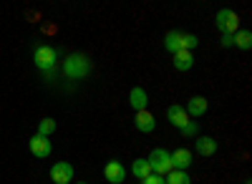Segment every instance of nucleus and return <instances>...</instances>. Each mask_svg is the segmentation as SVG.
Segmentation results:
<instances>
[{
    "label": "nucleus",
    "mask_w": 252,
    "mask_h": 184,
    "mask_svg": "<svg viewBox=\"0 0 252 184\" xmlns=\"http://www.w3.org/2000/svg\"><path fill=\"white\" fill-rule=\"evenodd\" d=\"M63 73H66L71 81L76 78H86L91 73V58L83 56V53H73L66 58V63H63Z\"/></svg>",
    "instance_id": "obj_1"
},
{
    "label": "nucleus",
    "mask_w": 252,
    "mask_h": 184,
    "mask_svg": "<svg viewBox=\"0 0 252 184\" xmlns=\"http://www.w3.org/2000/svg\"><path fill=\"white\" fill-rule=\"evenodd\" d=\"M149 167H152V174H159V177H166L172 172V154L166 149H154L149 154Z\"/></svg>",
    "instance_id": "obj_2"
},
{
    "label": "nucleus",
    "mask_w": 252,
    "mask_h": 184,
    "mask_svg": "<svg viewBox=\"0 0 252 184\" xmlns=\"http://www.w3.org/2000/svg\"><path fill=\"white\" fill-rule=\"evenodd\" d=\"M33 61H35V68H40L43 73H53L56 71V48L38 46L33 51Z\"/></svg>",
    "instance_id": "obj_3"
},
{
    "label": "nucleus",
    "mask_w": 252,
    "mask_h": 184,
    "mask_svg": "<svg viewBox=\"0 0 252 184\" xmlns=\"http://www.w3.org/2000/svg\"><path fill=\"white\" fill-rule=\"evenodd\" d=\"M217 28L222 31V33H237L240 31V15L235 13V10H229V8H222L220 13H217Z\"/></svg>",
    "instance_id": "obj_4"
},
{
    "label": "nucleus",
    "mask_w": 252,
    "mask_h": 184,
    "mask_svg": "<svg viewBox=\"0 0 252 184\" xmlns=\"http://www.w3.org/2000/svg\"><path fill=\"white\" fill-rule=\"evenodd\" d=\"M73 164L71 161H56V164L51 167V179H53V184H68V182H73Z\"/></svg>",
    "instance_id": "obj_5"
},
{
    "label": "nucleus",
    "mask_w": 252,
    "mask_h": 184,
    "mask_svg": "<svg viewBox=\"0 0 252 184\" xmlns=\"http://www.w3.org/2000/svg\"><path fill=\"white\" fill-rule=\"evenodd\" d=\"M28 147H31V152H33L38 159H46L48 154H53V144H51V139H48V136H40V134L31 136Z\"/></svg>",
    "instance_id": "obj_6"
},
{
    "label": "nucleus",
    "mask_w": 252,
    "mask_h": 184,
    "mask_svg": "<svg viewBox=\"0 0 252 184\" xmlns=\"http://www.w3.org/2000/svg\"><path fill=\"white\" fill-rule=\"evenodd\" d=\"M134 124H136V129H139L141 134H152V131L157 129V119H154V114H149V111H136V114H134Z\"/></svg>",
    "instance_id": "obj_7"
},
{
    "label": "nucleus",
    "mask_w": 252,
    "mask_h": 184,
    "mask_svg": "<svg viewBox=\"0 0 252 184\" xmlns=\"http://www.w3.org/2000/svg\"><path fill=\"white\" fill-rule=\"evenodd\" d=\"M207 98H202V96H192L187 101V106H184V111H187V116L189 119H199V116H204L207 114Z\"/></svg>",
    "instance_id": "obj_8"
},
{
    "label": "nucleus",
    "mask_w": 252,
    "mask_h": 184,
    "mask_svg": "<svg viewBox=\"0 0 252 184\" xmlns=\"http://www.w3.org/2000/svg\"><path fill=\"white\" fill-rule=\"evenodd\" d=\"M164 48L169 51L172 56L184 51V31H169L164 35Z\"/></svg>",
    "instance_id": "obj_9"
},
{
    "label": "nucleus",
    "mask_w": 252,
    "mask_h": 184,
    "mask_svg": "<svg viewBox=\"0 0 252 184\" xmlns=\"http://www.w3.org/2000/svg\"><path fill=\"white\" fill-rule=\"evenodd\" d=\"M166 121H169L172 126H177V129H182L184 124H189V119L187 116V111H184V106H179V104H174V106H169L166 109Z\"/></svg>",
    "instance_id": "obj_10"
},
{
    "label": "nucleus",
    "mask_w": 252,
    "mask_h": 184,
    "mask_svg": "<svg viewBox=\"0 0 252 184\" xmlns=\"http://www.w3.org/2000/svg\"><path fill=\"white\" fill-rule=\"evenodd\" d=\"M103 177H106L111 184H121L126 179V169L121 161H109L106 167H103Z\"/></svg>",
    "instance_id": "obj_11"
},
{
    "label": "nucleus",
    "mask_w": 252,
    "mask_h": 184,
    "mask_svg": "<svg viewBox=\"0 0 252 184\" xmlns=\"http://www.w3.org/2000/svg\"><path fill=\"white\" fill-rule=\"evenodd\" d=\"M172 154V169H179V172H187L189 164H192V152L189 149H177V152H169Z\"/></svg>",
    "instance_id": "obj_12"
},
{
    "label": "nucleus",
    "mask_w": 252,
    "mask_h": 184,
    "mask_svg": "<svg viewBox=\"0 0 252 184\" xmlns=\"http://www.w3.org/2000/svg\"><path fill=\"white\" fill-rule=\"evenodd\" d=\"M129 104H131V109L134 111H146V104H149V96H146V91L144 89H131V93H129Z\"/></svg>",
    "instance_id": "obj_13"
},
{
    "label": "nucleus",
    "mask_w": 252,
    "mask_h": 184,
    "mask_svg": "<svg viewBox=\"0 0 252 184\" xmlns=\"http://www.w3.org/2000/svg\"><path fill=\"white\" fill-rule=\"evenodd\" d=\"M197 154L202 156H215L217 154V141L212 136H197Z\"/></svg>",
    "instance_id": "obj_14"
},
{
    "label": "nucleus",
    "mask_w": 252,
    "mask_h": 184,
    "mask_svg": "<svg viewBox=\"0 0 252 184\" xmlns=\"http://www.w3.org/2000/svg\"><path fill=\"white\" fill-rule=\"evenodd\" d=\"M172 61H174V68L177 71H189L194 66V53H189V51H179V53H174L172 56Z\"/></svg>",
    "instance_id": "obj_15"
},
{
    "label": "nucleus",
    "mask_w": 252,
    "mask_h": 184,
    "mask_svg": "<svg viewBox=\"0 0 252 184\" xmlns=\"http://www.w3.org/2000/svg\"><path fill=\"white\" fill-rule=\"evenodd\" d=\"M232 46H237L240 51H250L252 48V33L247 28H240L237 33H232Z\"/></svg>",
    "instance_id": "obj_16"
},
{
    "label": "nucleus",
    "mask_w": 252,
    "mask_h": 184,
    "mask_svg": "<svg viewBox=\"0 0 252 184\" xmlns=\"http://www.w3.org/2000/svg\"><path fill=\"white\" fill-rule=\"evenodd\" d=\"M131 172H134V177H136V179H141V182H144L146 177L152 174V167H149V161H146V159H134Z\"/></svg>",
    "instance_id": "obj_17"
},
{
    "label": "nucleus",
    "mask_w": 252,
    "mask_h": 184,
    "mask_svg": "<svg viewBox=\"0 0 252 184\" xmlns=\"http://www.w3.org/2000/svg\"><path fill=\"white\" fill-rule=\"evenodd\" d=\"M164 182H166V184H192L189 174H187V172H179V169H172L169 174L164 177Z\"/></svg>",
    "instance_id": "obj_18"
},
{
    "label": "nucleus",
    "mask_w": 252,
    "mask_h": 184,
    "mask_svg": "<svg viewBox=\"0 0 252 184\" xmlns=\"http://www.w3.org/2000/svg\"><path fill=\"white\" fill-rule=\"evenodd\" d=\"M53 131H56V121H53V119H43V121L38 124V134H40V136H51Z\"/></svg>",
    "instance_id": "obj_19"
},
{
    "label": "nucleus",
    "mask_w": 252,
    "mask_h": 184,
    "mask_svg": "<svg viewBox=\"0 0 252 184\" xmlns=\"http://www.w3.org/2000/svg\"><path fill=\"white\" fill-rule=\"evenodd\" d=\"M179 131H182V136H187V139H194V136L199 134V124H197V121H189V124H184Z\"/></svg>",
    "instance_id": "obj_20"
},
{
    "label": "nucleus",
    "mask_w": 252,
    "mask_h": 184,
    "mask_svg": "<svg viewBox=\"0 0 252 184\" xmlns=\"http://www.w3.org/2000/svg\"><path fill=\"white\" fill-rule=\"evenodd\" d=\"M197 43H199V38H197V35H192V33H184V51L192 53V51L197 48Z\"/></svg>",
    "instance_id": "obj_21"
},
{
    "label": "nucleus",
    "mask_w": 252,
    "mask_h": 184,
    "mask_svg": "<svg viewBox=\"0 0 252 184\" xmlns=\"http://www.w3.org/2000/svg\"><path fill=\"white\" fill-rule=\"evenodd\" d=\"M141 184H166V182H164V177H159V174H149Z\"/></svg>",
    "instance_id": "obj_22"
},
{
    "label": "nucleus",
    "mask_w": 252,
    "mask_h": 184,
    "mask_svg": "<svg viewBox=\"0 0 252 184\" xmlns=\"http://www.w3.org/2000/svg\"><path fill=\"white\" fill-rule=\"evenodd\" d=\"M222 46H232V35L229 33H222Z\"/></svg>",
    "instance_id": "obj_23"
},
{
    "label": "nucleus",
    "mask_w": 252,
    "mask_h": 184,
    "mask_svg": "<svg viewBox=\"0 0 252 184\" xmlns=\"http://www.w3.org/2000/svg\"><path fill=\"white\" fill-rule=\"evenodd\" d=\"M76 184H86V182H76Z\"/></svg>",
    "instance_id": "obj_24"
},
{
    "label": "nucleus",
    "mask_w": 252,
    "mask_h": 184,
    "mask_svg": "<svg viewBox=\"0 0 252 184\" xmlns=\"http://www.w3.org/2000/svg\"><path fill=\"white\" fill-rule=\"evenodd\" d=\"M245 184H250V182H245Z\"/></svg>",
    "instance_id": "obj_25"
}]
</instances>
